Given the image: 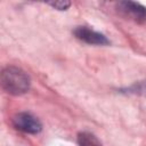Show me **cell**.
<instances>
[{"label": "cell", "instance_id": "obj_2", "mask_svg": "<svg viewBox=\"0 0 146 146\" xmlns=\"http://www.w3.org/2000/svg\"><path fill=\"white\" fill-rule=\"evenodd\" d=\"M13 125L19 131L32 135L39 133L42 130V124L39 121V119L27 112H21L14 115Z\"/></svg>", "mask_w": 146, "mask_h": 146}, {"label": "cell", "instance_id": "obj_6", "mask_svg": "<svg viewBox=\"0 0 146 146\" xmlns=\"http://www.w3.org/2000/svg\"><path fill=\"white\" fill-rule=\"evenodd\" d=\"M49 5L51 7H54L55 9H58V10H66L70 6H71V2L70 1H55V2H49Z\"/></svg>", "mask_w": 146, "mask_h": 146}, {"label": "cell", "instance_id": "obj_1", "mask_svg": "<svg viewBox=\"0 0 146 146\" xmlns=\"http://www.w3.org/2000/svg\"><path fill=\"white\" fill-rule=\"evenodd\" d=\"M1 87L10 95L21 96L29 91L31 86L30 76L22 68L16 66H7L1 72Z\"/></svg>", "mask_w": 146, "mask_h": 146}, {"label": "cell", "instance_id": "obj_5", "mask_svg": "<svg viewBox=\"0 0 146 146\" xmlns=\"http://www.w3.org/2000/svg\"><path fill=\"white\" fill-rule=\"evenodd\" d=\"M78 145L79 146H103L98 138L88 131H82L78 133Z\"/></svg>", "mask_w": 146, "mask_h": 146}, {"label": "cell", "instance_id": "obj_3", "mask_svg": "<svg viewBox=\"0 0 146 146\" xmlns=\"http://www.w3.org/2000/svg\"><path fill=\"white\" fill-rule=\"evenodd\" d=\"M119 11L135 22L146 21V7L135 1H120L117 3Z\"/></svg>", "mask_w": 146, "mask_h": 146}, {"label": "cell", "instance_id": "obj_4", "mask_svg": "<svg viewBox=\"0 0 146 146\" xmlns=\"http://www.w3.org/2000/svg\"><path fill=\"white\" fill-rule=\"evenodd\" d=\"M74 35L76 39L88 43V44H97V46H105L108 44V39L97 31H94L87 26H78L74 30Z\"/></svg>", "mask_w": 146, "mask_h": 146}]
</instances>
